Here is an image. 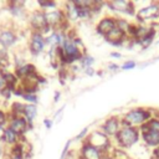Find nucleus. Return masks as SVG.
I'll list each match as a JSON object with an SVG mask.
<instances>
[{
  "instance_id": "nucleus-1",
  "label": "nucleus",
  "mask_w": 159,
  "mask_h": 159,
  "mask_svg": "<svg viewBox=\"0 0 159 159\" xmlns=\"http://www.w3.org/2000/svg\"><path fill=\"white\" fill-rule=\"evenodd\" d=\"M139 134L140 133H139V130L135 127L122 124L119 132L114 137L116 145L119 147L120 149H123V148H130L132 145H134L139 140Z\"/></svg>"
},
{
  "instance_id": "nucleus-2",
  "label": "nucleus",
  "mask_w": 159,
  "mask_h": 159,
  "mask_svg": "<svg viewBox=\"0 0 159 159\" xmlns=\"http://www.w3.org/2000/svg\"><path fill=\"white\" fill-rule=\"evenodd\" d=\"M152 118V112L150 109H145V108H135V109H130L127 113H124V116L120 118L122 119V124L124 125H130V127H140L142 124H144L145 122H148Z\"/></svg>"
},
{
  "instance_id": "nucleus-3",
  "label": "nucleus",
  "mask_w": 159,
  "mask_h": 159,
  "mask_svg": "<svg viewBox=\"0 0 159 159\" xmlns=\"http://www.w3.org/2000/svg\"><path fill=\"white\" fill-rule=\"evenodd\" d=\"M29 25L32 29V31L36 32H41L42 35L51 32L52 30L48 27L47 22H46V17H45V11L39 9V10H34L30 16H29Z\"/></svg>"
},
{
  "instance_id": "nucleus-4",
  "label": "nucleus",
  "mask_w": 159,
  "mask_h": 159,
  "mask_svg": "<svg viewBox=\"0 0 159 159\" xmlns=\"http://www.w3.org/2000/svg\"><path fill=\"white\" fill-rule=\"evenodd\" d=\"M87 144L97 148L98 150H101L103 154L108 153L107 149L111 145V140L109 138L102 132V130H92L87 137H86V142Z\"/></svg>"
},
{
  "instance_id": "nucleus-5",
  "label": "nucleus",
  "mask_w": 159,
  "mask_h": 159,
  "mask_svg": "<svg viewBox=\"0 0 159 159\" xmlns=\"http://www.w3.org/2000/svg\"><path fill=\"white\" fill-rule=\"evenodd\" d=\"M135 17L142 25L144 22H148L150 20H154V19L159 17V4L158 2H153V4L148 5V6H144V7L139 9V10H137Z\"/></svg>"
},
{
  "instance_id": "nucleus-6",
  "label": "nucleus",
  "mask_w": 159,
  "mask_h": 159,
  "mask_svg": "<svg viewBox=\"0 0 159 159\" xmlns=\"http://www.w3.org/2000/svg\"><path fill=\"white\" fill-rule=\"evenodd\" d=\"M46 47V40H45V35H42L41 32H36L32 31L29 39V50L34 56H37L40 53L43 52Z\"/></svg>"
},
{
  "instance_id": "nucleus-7",
  "label": "nucleus",
  "mask_w": 159,
  "mask_h": 159,
  "mask_svg": "<svg viewBox=\"0 0 159 159\" xmlns=\"http://www.w3.org/2000/svg\"><path fill=\"white\" fill-rule=\"evenodd\" d=\"M120 127H122V119L120 118H118V117H109L101 125V130L108 138H114L117 135V133L119 132Z\"/></svg>"
},
{
  "instance_id": "nucleus-8",
  "label": "nucleus",
  "mask_w": 159,
  "mask_h": 159,
  "mask_svg": "<svg viewBox=\"0 0 159 159\" xmlns=\"http://www.w3.org/2000/svg\"><path fill=\"white\" fill-rule=\"evenodd\" d=\"M117 27V17H113V16H104L102 17L97 25H96V31L102 35L103 37L108 36L114 29Z\"/></svg>"
},
{
  "instance_id": "nucleus-9",
  "label": "nucleus",
  "mask_w": 159,
  "mask_h": 159,
  "mask_svg": "<svg viewBox=\"0 0 159 159\" xmlns=\"http://www.w3.org/2000/svg\"><path fill=\"white\" fill-rule=\"evenodd\" d=\"M9 128H11L16 134H19L20 137H22L29 128H31L32 125L26 120V118L24 116H20V117H10L9 119V123L7 125Z\"/></svg>"
},
{
  "instance_id": "nucleus-10",
  "label": "nucleus",
  "mask_w": 159,
  "mask_h": 159,
  "mask_svg": "<svg viewBox=\"0 0 159 159\" xmlns=\"http://www.w3.org/2000/svg\"><path fill=\"white\" fill-rule=\"evenodd\" d=\"M107 6L114 12H125L129 15H134L137 12V10L134 9V4L125 0H113L107 2Z\"/></svg>"
},
{
  "instance_id": "nucleus-11",
  "label": "nucleus",
  "mask_w": 159,
  "mask_h": 159,
  "mask_svg": "<svg viewBox=\"0 0 159 159\" xmlns=\"http://www.w3.org/2000/svg\"><path fill=\"white\" fill-rule=\"evenodd\" d=\"M17 41V35L12 29H2L0 30V47L7 50L12 47Z\"/></svg>"
},
{
  "instance_id": "nucleus-12",
  "label": "nucleus",
  "mask_w": 159,
  "mask_h": 159,
  "mask_svg": "<svg viewBox=\"0 0 159 159\" xmlns=\"http://www.w3.org/2000/svg\"><path fill=\"white\" fill-rule=\"evenodd\" d=\"M80 155L82 159H102L103 153L101 150H98L97 148H94L87 143H83L81 152H80Z\"/></svg>"
},
{
  "instance_id": "nucleus-13",
  "label": "nucleus",
  "mask_w": 159,
  "mask_h": 159,
  "mask_svg": "<svg viewBox=\"0 0 159 159\" xmlns=\"http://www.w3.org/2000/svg\"><path fill=\"white\" fill-rule=\"evenodd\" d=\"M65 12V16L67 19V21H77L80 20V15H78V7L76 6V4L73 1H68L65 4V7L62 9Z\"/></svg>"
},
{
  "instance_id": "nucleus-14",
  "label": "nucleus",
  "mask_w": 159,
  "mask_h": 159,
  "mask_svg": "<svg viewBox=\"0 0 159 159\" xmlns=\"http://www.w3.org/2000/svg\"><path fill=\"white\" fill-rule=\"evenodd\" d=\"M19 139H20V135L16 134L11 128L9 127H5V132H4V138H2V143L5 145H7L9 148L19 143Z\"/></svg>"
},
{
  "instance_id": "nucleus-15",
  "label": "nucleus",
  "mask_w": 159,
  "mask_h": 159,
  "mask_svg": "<svg viewBox=\"0 0 159 159\" xmlns=\"http://www.w3.org/2000/svg\"><path fill=\"white\" fill-rule=\"evenodd\" d=\"M37 116V108H36V104H30V103H26L25 107H24V117L26 118V120L32 125V122L34 119L36 118Z\"/></svg>"
},
{
  "instance_id": "nucleus-16",
  "label": "nucleus",
  "mask_w": 159,
  "mask_h": 159,
  "mask_svg": "<svg viewBox=\"0 0 159 159\" xmlns=\"http://www.w3.org/2000/svg\"><path fill=\"white\" fill-rule=\"evenodd\" d=\"M80 62V65H81V67L82 68H84V70H87V68H92V65H93V62H94V58L92 57V56H89V55H83L82 57H81V60L78 61Z\"/></svg>"
},
{
  "instance_id": "nucleus-17",
  "label": "nucleus",
  "mask_w": 159,
  "mask_h": 159,
  "mask_svg": "<svg viewBox=\"0 0 159 159\" xmlns=\"http://www.w3.org/2000/svg\"><path fill=\"white\" fill-rule=\"evenodd\" d=\"M9 119H10L9 112L0 108V127H6L9 123Z\"/></svg>"
},
{
  "instance_id": "nucleus-18",
  "label": "nucleus",
  "mask_w": 159,
  "mask_h": 159,
  "mask_svg": "<svg viewBox=\"0 0 159 159\" xmlns=\"http://www.w3.org/2000/svg\"><path fill=\"white\" fill-rule=\"evenodd\" d=\"M21 97L27 103H30V104H36L37 103V96H36V93H22Z\"/></svg>"
},
{
  "instance_id": "nucleus-19",
  "label": "nucleus",
  "mask_w": 159,
  "mask_h": 159,
  "mask_svg": "<svg viewBox=\"0 0 159 159\" xmlns=\"http://www.w3.org/2000/svg\"><path fill=\"white\" fill-rule=\"evenodd\" d=\"M134 67H135V62L134 61H127L120 66L122 70H130V68H134Z\"/></svg>"
},
{
  "instance_id": "nucleus-20",
  "label": "nucleus",
  "mask_w": 159,
  "mask_h": 159,
  "mask_svg": "<svg viewBox=\"0 0 159 159\" xmlns=\"http://www.w3.org/2000/svg\"><path fill=\"white\" fill-rule=\"evenodd\" d=\"M7 152H6V147L4 143H0V159H2L4 157H6Z\"/></svg>"
},
{
  "instance_id": "nucleus-21",
  "label": "nucleus",
  "mask_w": 159,
  "mask_h": 159,
  "mask_svg": "<svg viewBox=\"0 0 159 159\" xmlns=\"http://www.w3.org/2000/svg\"><path fill=\"white\" fill-rule=\"evenodd\" d=\"M70 145H71V140L66 143V145H65V148H63V152H62V154H61V159H65V158L67 157V153H68V147H70Z\"/></svg>"
},
{
  "instance_id": "nucleus-22",
  "label": "nucleus",
  "mask_w": 159,
  "mask_h": 159,
  "mask_svg": "<svg viewBox=\"0 0 159 159\" xmlns=\"http://www.w3.org/2000/svg\"><path fill=\"white\" fill-rule=\"evenodd\" d=\"M87 133H88V128H84V129H83V130H82L80 134H77V135H76V138H75V139H76V140L83 139V138H84V135H86Z\"/></svg>"
},
{
  "instance_id": "nucleus-23",
  "label": "nucleus",
  "mask_w": 159,
  "mask_h": 159,
  "mask_svg": "<svg viewBox=\"0 0 159 159\" xmlns=\"http://www.w3.org/2000/svg\"><path fill=\"white\" fill-rule=\"evenodd\" d=\"M43 124H45V127H46L47 129H50L51 125H52V120H51V119H45V120H43Z\"/></svg>"
},
{
  "instance_id": "nucleus-24",
  "label": "nucleus",
  "mask_w": 159,
  "mask_h": 159,
  "mask_svg": "<svg viewBox=\"0 0 159 159\" xmlns=\"http://www.w3.org/2000/svg\"><path fill=\"white\" fill-rule=\"evenodd\" d=\"M4 132H5V127H0V143H2V138H4Z\"/></svg>"
},
{
  "instance_id": "nucleus-25",
  "label": "nucleus",
  "mask_w": 159,
  "mask_h": 159,
  "mask_svg": "<svg viewBox=\"0 0 159 159\" xmlns=\"http://www.w3.org/2000/svg\"><path fill=\"white\" fill-rule=\"evenodd\" d=\"M108 68H109V70H118L119 66H117V65H114V63H111V65H108Z\"/></svg>"
},
{
  "instance_id": "nucleus-26",
  "label": "nucleus",
  "mask_w": 159,
  "mask_h": 159,
  "mask_svg": "<svg viewBox=\"0 0 159 159\" xmlns=\"http://www.w3.org/2000/svg\"><path fill=\"white\" fill-rule=\"evenodd\" d=\"M5 86H6V84H5V81H4V80H2V77L0 76V91H1Z\"/></svg>"
},
{
  "instance_id": "nucleus-27",
  "label": "nucleus",
  "mask_w": 159,
  "mask_h": 159,
  "mask_svg": "<svg viewBox=\"0 0 159 159\" xmlns=\"http://www.w3.org/2000/svg\"><path fill=\"white\" fill-rule=\"evenodd\" d=\"M102 159H114L111 154H108V153H106V154H103V157H102Z\"/></svg>"
},
{
  "instance_id": "nucleus-28",
  "label": "nucleus",
  "mask_w": 159,
  "mask_h": 159,
  "mask_svg": "<svg viewBox=\"0 0 159 159\" xmlns=\"http://www.w3.org/2000/svg\"><path fill=\"white\" fill-rule=\"evenodd\" d=\"M111 56H113V57H118V58H119V57H120V53H112Z\"/></svg>"
},
{
  "instance_id": "nucleus-29",
  "label": "nucleus",
  "mask_w": 159,
  "mask_h": 159,
  "mask_svg": "<svg viewBox=\"0 0 159 159\" xmlns=\"http://www.w3.org/2000/svg\"><path fill=\"white\" fill-rule=\"evenodd\" d=\"M58 96H60V93L57 92V93H56V96H55V102H57V98H58Z\"/></svg>"
}]
</instances>
